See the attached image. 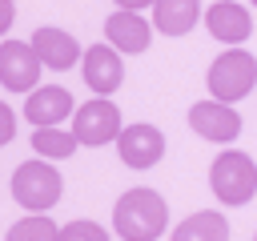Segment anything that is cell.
Returning <instances> with one entry per match:
<instances>
[{
  "mask_svg": "<svg viewBox=\"0 0 257 241\" xmlns=\"http://www.w3.org/2000/svg\"><path fill=\"white\" fill-rule=\"evenodd\" d=\"M169 225V205L157 189H124L120 201L112 205V229L120 233V241H157Z\"/></svg>",
  "mask_w": 257,
  "mask_h": 241,
  "instance_id": "6da1fadb",
  "label": "cell"
},
{
  "mask_svg": "<svg viewBox=\"0 0 257 241\" xmlns=\"http://www.w3.org/2000/svg\"><path fill=\"white\" fill-rule=\"evenodd\" d=\"M8 189H12V201L20 205V209H28V213H48L56 201H60V193H64V177H60V169H52L48 161H20L16 169H12V181H8Z\"/></svg>",
  "mask_w": 257,
  "mask_h": 241,
  "instance_id": "7a4b0ae2",
  "label": "cell"
},
{
  "mask_svg": "<svg viewBox=\"0 0 257 241\" xmlns=\"http://www.w3.org/2000/svg\"><path fill=\"white\" fill-rule=\"evenodd\" d=\"M205 84H209V96H213V100L237 104V100L249 96L253 84H257V56L245 52V48H225V52L209 64Z\"/></svg>",
  "mask_w": 257,
  "mask_h": 241,
  "instance_id": "3957f363",
  "label": "cell"
},
{
  "mask_svg": "<svg viewBox=\"0 0 257 241\" xmlns=\"http://www.w3.org/2000/svg\"><path fill=\"white\" fill-rule=\"evenodd\" d=\"M209 189L221 205H245L257 193V161L241 149H225L209 165Z\"/></svg>",
  "mask_w": 257,
  "mask_h": 241,
  "instance_id": "277c9868",
  "label": "cell"
},
{
  "mask_svg": "<svg viewBox=\"0 0 257 241\" xmlns=\"http://www.w3.org/2000/svg\"><path fill=\"white\" fill-rule=\"evenodd\" d=\"M40 72H44V60L36 56L32 44H24V40L0 44V84H4V92H36Z\"/></svg>",
  "mask_w": 257,
  "mask_h": 241,
  "instance_id": "5b68a950",
  "label": "cell"
},
{
  "mask_svg": "<svg viewBox=\"0 0 257 241\" xmlns=\"http://www.w3.org/2000/svg\"><path fill=\"white\" fill-rule=\"evenodd\" d=\"M72 133L80 145L88 149H100L108 141H116L124 129H120V108L108 100V96H96L88 104H76V116H72Z\"/></svg>",
  "mask_w": 257,
  "mask_h": 241,
  "instance_id": "8992f818",
  "label": "cell"
},
{
  "mask_svg": "<svg viewBox=\"0 0 257 241\" xmlns=\"http://www.w3.org/2000/svg\"><path fill=\"white\" fill-rule=\"evenodd\" d=\"M189 129L201 137V141H217V145H229L241 137V112L225 100H197L189 108Z\"/></svg>",
  "mask_w": 257,
  "mask_h": 241,
  "instance_id": "52a82bcc",
  "label": "cell"
},
{
  "mask_svg": "<svg viewBox=\"0 0 257 241\" xmlns=\"http://www.w3.org/2000/svg\"><path fill=\"white\" fill-rule=\"evenodd\" d=\"M80 76L96 96H112L124 84V60L112 44H92L80 60Z\"/></svg>",
  "mask_w": 257,
  "mask_h": 241,
  "instance_id": "ba28073f",
  "label": "cell"
},
{
  "mask_svg": "<svg viewBox=\"0 0 257 241\" xmlns=\"http://www.w3.org/2000/svg\"><path fill=\"white\" fill-rule=\"evenodd\" d=\"M68 116H76V104H72V92L60 84H40L24 100V120L32 129H60V120Z\"/></svg>",
  "mask_w": 257,
  "mask_h": 241,
  "instance_id": "9c48e42d",
  "label": "cell"
},
{
  "mask_svg": "<svg viewBox=\"0 0 257 241\" xmlns=\"http://www.w3.org/2000/svg\"><path fill=\"white\" fill-rule=\"evenodd\" d=\"M116 153H120V165L128 169H153L161 157H165V133L157 125H128L120 137H116Z\"/></svg>",
  "mask_w": 257,
  "mask_h": 241,
  "instance_id": "30bf717a",
  "label": "cell"
},
{
  "mask_svg": "<svg viewBox=\"0 0 257 241\" xmlns=\"http://www.w3.org/2000/svg\"><path fill=\"white\" fill-rule=\"evenodd\" d=\"M205 28H209L213 40H221L229 48H241L253 36V16L237 0H217L213 8H205Z\"/></svg>",
  "mask_w": 257,
  "mask_h": 241,
  "instance_id": "8fae6325",
  "label": "cell"
},
{
  "mask_svg": "<svg viewBox=\"0 0 257 241\" xmlns=\"http://www.w3.org/2000/svg\"><path fill=\"white\" fill-rule=\"evenodd\" d=\"M153 40V24L141 16V12H128V8H116L108 20H104V44H112L120 56L128 52H145Z\"/></svg>",
  "mask_w": 257,
  "mask_h": 241,
  "instance_id": "7c38bea8",
  "label": "cell"
},
{
  "mask_svg": "<svg viewBox=\"0 0 257 241\" xmlns=\"http://www.w3.org/2000/svg\"><path fill=\"white\" fill-rule=\"evenodd\" d=\"M28 44H32V48H36V56L44 60V68H52V72H64V68H72L76 60H84V52H80L76 36H72V32H64V28H52V24L36 28Z\"/></svg>",
  "mask_w": 257,
  "mask_h": 241,
  "instance_id": "4fadbf2b",
  "label": "cell"
},
{
  "mask_svg": "<svg viewBox=\"0 0 257 241\" xmlns=\"http://www.w3.org/2000/svg\"><path fill=\"white\" fill-rule=\"evenodd\" d=\"M201 20V0H157L153 4V28L161 36H185Z\"/></svg>",
  "mask_w": 257,
  "mask_h": 241,
  "instance_id": "5bb4252c",
  "label": "cell"
},
{
  "mask_svg": "<svg viewBox=\"0 0 257 241\" xmlns=\"http://www.w3.org/2000/svg\"><path fill=\"white\" fill-rule=\"evenodd\" d=\"M169 237L173 241H229V221L217 209H201V213H189Z\"/></svg>",
  "mask_w": 257,
  "mask_h": 241,
  "instance_id": "9a60e30c",
  "label": "cell"
},
{
  "mask_svg": "<svg viewBox=\"0 0 257 241\" xmlns=\"http://www.w3.org/2000/svg\"><path fill=\"white\" fill-rule=\"evenodd\" d=\"M28 141H32V149H36L40 161H64V157H72L80 149L76 133H64V129H36Z\"/></svg>",
  "mask_w": 257,
  "mask_h": 241,
  "instance_id": "2e32d148",
  "label": "cell"
},
{
  "mask_svg": "<svg viewBox=\"0 0 257 241\" xmlns=\"http://www.w3.org/2000/svg\"><path fill=\"white\" fill-rule=\"evenodd\" d=\"M4 241H60V229L44 213H28L4 233Z\"/></svg>",
  "mask_w": 257,
  "mask_h": 241,
  "instance_id": "e0dca14e",
  "label": "cell"
},
{
  "mask_svg": "<svg viewBox=\"0 0 257 241\" xmlns=\"http://www.w3.org/2000/svg\"><path fill=\"white\" fill-rule=\"evenodd\" d=\"M60 241H108V233L96 221H68L60 229Z\"/></svg>",
  "mask_w": 257,
  "mask_h": 241,
  "instance_id": "ac0fdd59",
  "label": "cell"
},
{
  "mask_svg": "<svg viewBox=\"0 0 257 241\" xmlns=\"http://www.w3.org/2000/svg\"><path fill=\"white\" fill-rule=\"evenodd\" d=\"M8 141H16V112L8 104H0V145H8Z\"/></svg>",
  "mask_w": 257,
  "mask_h": 241,
  "instance_id": "d6986e66",
  "label": "cell"
},
{
  "mask_svg": "<svg viewBox=\"0 0 257 241\" xmlns=\"http://www.w3.org/2000/svg\"><path fill=\"white\" fill-rule=\"evenodd\" d=\"M16 20V0H0V32H8Z\"/></svg>",
  "mask_w": 257,
  "mask_h": 241,
  "instance_id": "ffe728a7",
  "label": "cell"
},
{
  "mask_svg": "<svg viewBox=\"0 0 257 241\" xmlns=\"http://www.w3.org/2000/svg\"><path fill=\"white\" fill-rule=\"evenodd\" d=\"M116 8H128V12H141V8H149V4H157V0H112Z\"/></svg>",
  "mask_w": 257,
  "mask_h": 241,
  "instance_id": "44dd1931",
  "label": "cell"
},
{
  "mask_svg": "<svg viewBox=\"0 0 257 241\" xmlns=\"http://www.w3.org/2000/svg\"><path fill=\"white\" fill-rule=\"evenodd\" d=\"M253 241H257V233H253Z\"/></svg>",
  "mask_w": 257,
  "mask_h": 241,
  "instance_id": "7402d4cb",
  "label": "cell"
},
{
  "mask_svg": "<svg viewBox=\"0 0 257 241\" xmlns=\"http://www.w3.org/2000/svg\"><path fill=\"white\" fill-rule=\"evenodd\" d=\"M253 8H257V0H253Z\"/></svg>",
  "mask_w": 257,
  "mask_h": 241,
  "instance_id": "603a6c76",
  "label": "cell"
}]
</instances>
